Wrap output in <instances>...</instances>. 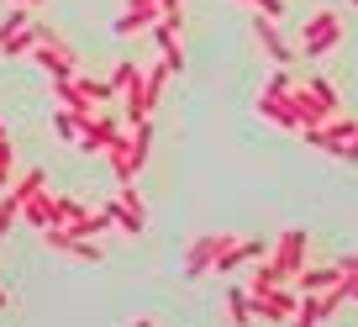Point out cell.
<instances>
[{
	"mask_svg": "<svg viewBox=\"0 0 358 327\" xmlns=\"http://www.w3.org/2000/svg\"><path fill=\"white\" fill-rule=\"evenodd\" d=\"M22 222L27 227H37V232H43L48 222H53V190H37L32 201H27V211H22Z\"/></svg>",
	"mask_w": 358,
	"mask_h": 327,
	"instance_id": "44dd1931",
	"label": "cell"
},
{
	"mask_svg": "<svg viewBox=\"0 0 358 327\" xmlns=\"http://www.w3.org/2000/svg\"><path fill=\"white\" fill-rule=\"evenodd\" d=\"M248 295H253V322L290 327L295 312H301V291H295V285H264V291H248Z\"/></svg>",
	"mask_w": 358,
	"mask_h": 327,
	"instance_id": "8992f818",
	"label": "cell"
},
{
	"mask_svg": "<svg viewBox=\"0 0 358 327\" xmlns=\"http://www.w3.org/2000/svg\"><path fill=\"white\" fill-rule=\"evenodd\" d=\"M290 85H295V74L285 64H274V69H268V79H264V95H290Z\"/></svg>",
	"mask_w": 358,
	"mask_h": 327,
	"instance_id": "d4e9b609",
	"label": "cell"
},
{
	"mask_svg": "<svg viewBox=\"0 0 358 327\" xmlns=\"http://www.w3.org/2000/svg\"><path fill=\"white\" fill-rule=\"evenodd\" d=\"M132 79H137V64H132V58H116V69H111V90L122 95L127 85H132Z\"/></svg>",
	"mask_w": 358,
	"mask_h": 327,
	"instance_id": "484cf974",
	"label": "cell"
},
{
	"mask_svg": "<svg viewBox=\"0 0 358 327\" xmlns=\"http://www.w3.org/2000/svg\"><path fill=\"white\" fill-rule=\"evenodd\" d=\"M53 95H58V106H69V111H74V116H85V122H90L95 111H101V106H95L85 90H79V79H53Z\"/></svg>",
	"mask_w": 358,
	"mask_h": 327,
	"instance_id": "e0dca14e",
	"label": "cell"
},
{
	"mask_svg": "<svg viewBox=\"0 0 358 327\" xmlns=\"http://www.w3.org/2000/svg\"><path fill=\"white\" fill-rule=\"evenodd\" d=\"M116 143H122V127H116V116H106V111H95L85 122V132H79V153H90V158H95V153L106 158Z\"/></svg>",
	"mask_w": 358,
	"mask_h": 327,
	"instance_id": "4fadbf2b",
	"label": "cell"
},
{
	"mask_svg": "<svg viewBox=\"0 0 358 327\" xmlns=\"http://www.w3.org/2000/svg\"><path fill=\"white\" fill-rule=\"evenodd\" d=\"M79 211H85V201H79V195H69V190H53V222H48V227H69Z\"/></svg>",
	"mask_w": 358,
	"mask_h": 327,
	"instance_id": "603a6c76",
	"label": "cell"
},
{
	"mask_svg": "<svg viewBox=\"0 0 358 327\" xmlns=\"http://www.w3.org/2000/svg\"><path fill=\"white\" fill-rule=\"evenodd\" d=\"M348 301H358V274H348Z\"/></svg>",
	"mask_w": 358,
	"mask_h": 327,
	"instance_id": "83f0119b",
	"label": "cell"
},
{
	"mask_svg": "<svg viewBox=\"0 0 358 327\" xmlns=\"http://www.w3.org/2000/svg\"><path fill=\"white\" fill-rule=\"evenodd\" d=\"M6 232H11V216H6V211H0V237H6Z\"/></svg>",
	"mask_w": 358,
	"mask_h": 327,
	"instance_id": "f1b7e54d",
	"label": "cell"
},
{
	"mask_svg": "<svg viewBox=\"0 0 358 327\" xmlns=\"http://www.w3.org/2000/svg\"><path fill=\"white\" fill-rule=\"evenodd\" d=\"M37 32H43V22L32 16V6H11L0 16V58H32Z\"/></svg>",
	"mask_w": 358,
	"mask_h": 327,
	"instance_id": "3957f363",
	"label": "cell"
},
{
	"mask_svg": "<svg viewBox=\"0 0 358 327\" xmlns=\"http://www.w3.org/2000/svg\"><path fill=\"white\" fill-rule=\"evenodd\" d=\"M0 137H11V132H6V127H0Z\"/></svg>",
	"mask_w": 358,
	"mask_h": 327,
	"instance_id": "d6a6232c",
	"label": "cell"
},
{
	"mask_svg": "<svg viewBox=\"0 0 358 327\" xmlns=\"http://www.w3.org/2000/svg\"><path fill=\"white\" fill-rule=\"evenodd\" d=\"M69 232H74V237H101V232H111V216H106V206H85V211L69 222Z\"/></svg>",
	"mask_w": 358,
	"mask_h": 327,
	"instance_id": "d6986e66",
	"label": "cell"
},
{
	"mask_svg": "<svg viewBox=\"0 0 358 327\" xmlns=\"http://www.w3.org/2000/svg\"><path fill=\"white\" fill-rule=\"evenodd\" d=\"M158 16H164V0H127V6H122V16L111 22V32H116V37L153 32V27H158Z\"/></svg>",
	"mask_w": 358,
	"mask_h": 327,
	"instance_id": "30bf717a",
	"label": "cell"
},
{
	"mask_svg": "<svg viewBox=\"0 0 358 327\" xmlns=\"http://www.w3.org/2000/svg\"><path fill=\"white\" fill-rule=\"evenodd\" d=\"M258 116H264V122H274V127H285V132H301V127H295V116H290V106H285V95H264L258 90Z\"/></svg>",
	"mask_w": 358,
	"mask_h": 327,
	"instance_id": "ac0fdd59",
	"label": "cell"
},
{
	"mask_svg": "<svg viewBox=\"0 0 358 327\" xmlns=\"http://www.w3.org/2000/svg\"><path fill=\"white\" fill-rule=\"evenodd\" d=\"M337 270H343V274H358V253H343V259H337Z\"/></svg>",
	"mask_w": 358,
	"mask_h": 327,
	"instance_id": "4316f807",
	"label": "cell"
},
{
	"mask_svg": "<svg viewBox=\"0 0 358 327\" xmlns=\"http://www.w3.org/2000/svg\"><path fill=\"white\" fill-rule=\"evenodd\" d=\"M306 249H311V232H306V227H285V232L274 237V243H268V253H264V259L274 264V270H280L285 280H295V274L306 270Z\"/></svg>",
	"mask_w": 358,
	"mask_h": 327,
	"instance_id": "52a82bcc",
	"label": "cell"
},
{
	"mask_svg": "<svg viewBox=\"0 0 358 327\" xmlns=\"http://www.w3.org/2000/svg\"><path fill=\"white\" fill-rule=\"evenodd\" d=\"M264 253H268L264 237H232V243L222 249V259H216L211 274H237V270H248L253 259H264Z\"/></svg>",
	"mask_w": 358,
	"mask_h": 327,
	"instance_id": "9a60e30c",
	"label": "cell"
},
{
	"mask_svg": "<svg viewBox=\"0 0 358 327\" xmlns=\"http://www.w3.org/2000/svg\"><path fill=\"white\" fill-rule=\"evenodd\" d=\"M232 237H237V232H201V237H195L190 249H185V280H206Z\"/></svg>",
	"mask_w": 358,
	"mask_h": 327,
	"instance_id": "9c48e42d",
	"label": "cell"
},
{
	"mask_svg": "<svg viewBox=\"0 0 358 327\" xmlns=\"http://www.w3.org/2000/svg\"><path fill=\"white\" fill-rule=\"evenodd\" d=\"M348 6H353V11H358V0H348Z\"/></svg>",
	"mask_w": 358,
	"mask_h": 327,
	"instance_id": "836d02e7",
	"label": "cell"
},
{
	"mask_svg": "<svg viewBox=\"0 0 358 327\" xmlns=\"http://www.w3.org/2000/svg\"><path fill=\"white\" fill-rule=\"evenodd\" d=\"M43 243L58 249V253H69V259H79V264H101L106 259V249L95 243V237H74L69 227H43Z\"/></svg>",
	"mask_w": 358,
	"mask_h": 327,
	"instance_id": "7c38bea8",
	"label": "cell"
},
{
	"mask_svg": "<svg viewBox=\"0 0 358 327\" xmlns=\"http://www.w3.org/2000/svg\"><path fill=\"white\" fill-rule=\"evenodd\" d=\"M53 132L64 137L69 148H79V132H85V116H74L69 106H53Z\"/></svg>",
	"mask_w": 358,
	"mask_h": 327,
	"instance_id": "7402d4cb",
	"label": "cell"
},
{
	"mask_svg": "<svg viewBox=\"0 0 358 327\" xmlns=\"http://www.w3.org/2000/svg\"><path fill=\"white\" fill-rule=\"evenodd\" d=\"M227 322L232 327L253 322V295H248V285H232V291H227Z\"/></svg>",
	"mask_w": 358,
	"mask_h": 327,
	"instance_id": "ffe728a7",
	"label": "cell"
},
{
	"mask_svg": "<svg viewBox=\"0 0 358 327\" xmlns=\"http://www.w3.org/2000/svg\"><path fill=\"white\" fill-rule=\"evenodd\" d=\"M353 164H358V137H353Z\"/></svg>",
	"mask_w": 358,
	"mask_h": 327,
	"instance_id": "1f68e13d",
	"label": "cell"
},
{
	"mask_svg": "<svg viewBox=\"0 0 358 327\" xmlns=\"http://www.w3.org/2000/svg\"><path fill=\"white\" fill-rule=\"evenodd\" d=\"M37 190H48V174H43V169H22V174L11 180V190H0V211L11 216V222H22L27 201H32Z\"/></svg>",
	"mask_w": 358,
	"mask_h": 327,
	"instance_id": "8fae6325",
	"label": "cell"
},
{
	"mask_svg": "<svg viewBox=\"0 0 358 327\" xmlns=\"http://www.w3.org/2000/svg\"><path fill=\"white\" fill-rule=\"evenodd\" d=\"M6 306H11V295H6V291H0V312H6Z\"/></svg>",
	"mask_w": 358,
	"mask_h": 327,
	"instance_id": "4dcf8cb0",
	"label": "cell"
},
{
	"mask_svg": "<svg viewBox=\"0 0 358 327\" xmlns=\"http://www.w3.org/2000/svg\"><path fill=\"white\" fill-rule=\"evenodd\" d=\"M148 148H153V116H148V122H127L122 143L106 153L116 185H137V174H143V164H148Z\"/></svg>",
	"mask_w": 358,
	"mask_h": 327,
	"instance_id": "6da1fadb",
	"label": "cell"
},
{
	"mask_svg": "<svg viewBox=\"0 0 358 327\" xmlns=\"http://www.w3.org/2000/svg\"><path fill=\"white\" fill-rule=\"evenodd\" d=\"M290 327H306V322H290Z\"/></svg>",
	"mask_w": 358,
	"mask_h": 327,
	"instance_id": "e575fe53",
	"label": "cell"
},
{
	"mask_svg": "<svg viewBox=\"0 0 358 327\" xmlns=\"http://www.w3.org/2000/svg\"><path fill=\"white\" fill-rule=\"evenodd\" d=\"M106 216H111V227H116V232H127V237H143L148 232V206H143V195H137L132 185H116V195L106 201Z\"/></svg>",
	"mask_w": 358,
	"mask_h": 327,
	"instance_id": "ba28073f",
	"label": "cell"
},
{
	"mask_svg": "<svg viewBox=\"0 0 358 327\" xmlns=\"http://www.w3.org/2000/svg\"><path fill=\"white\" fill-rule=\"evenodd\" d=\"M32 64L43 69L48 79H74L79 74V53L64 43V37L53 32V27H43L37 32V48H32Z\"/></svg>",
	"mask_w": 358,
	"mask_h": 327,
	"instance_id": "5b68a950",
	"label": "cell"
},
{
	"mask_svg": "<svg viewBox=\"0 0 358 327\" xmlns=\"http://www.w3.org/2000/svg\"><path fill=\"white\" fill-rule=\"evenodd\" d=\"M74 79H79V90H85V95H90L95 106H111V101H116L111 79H90V74H74Z\"/></svg>",
	"mask_w": 358,
	"mask_h": 327,
	"instance_id": "cb8c5ba5",
	"label": "cell"
},
{
	"mask_svg": "<svg viewBox=\"0 0 358 327\" xmlns=\"http://www.w3.org/2000/svg\"><path fill=\"white\" fill-rule=\"evenodd\" d=\"M348 37V22H343V11L337 6H322L316 16H306L301 22V32H295V53H306V58H327L337 43Z\"/></svg>",
	"mask_w": 358,
	"mask_h": 327,
	"instance_id": "7a4b0ae2",
	"label": "cell"
},
{
	"mask_svg": "<svg viewBox=\"0 0 358 327\" xmlns=\"http://www.w3.org/2000/svg\"><path fill=\"white\" fill-rule=\"evenodd\" d=\"M253 37H258V48L268 53V64H285V69L295 64V43L285 37V27H280V22H268V16H258V11H253Z\"/></svg>",
	"mask_w": 358,
	"mask_h": 327,
	"instance_id": "5bb4252c",
	"label": "cell"
},
{
	"mask_svg": "<svg viewBox=\"0 0 358 327\" xmlns=\"http://www.w3.org/2000/svg\"><path fill=\"white\" fill-rule=\"evenodd\" d=\"M132 327H153V316H137V322H132Z\"/></svg>",
	"mask_w": 358,
	"mask_h": 327,
	"instance_id": "f546056e",
	"label": "cell"
},
{
	"mask_svg": "<svg viewBox=\"0 0 358 327\" xmlns=\"http://www.w3.org/2000/svg\"><path fill=\"white\" fill-rule=\"evenodd\" d=\"M306 143L316 148V153H327V158H348L353 164V137H358V116H343L337 111L332 122H322V127H306Z\"/></svg>",
	"mask_w": 358,
	"mask_h": 327,
	"instance_id": "277c9868",
	"label": "cell"
},
{
	"mask_svg": "<svg viewBox=\"0 0 358 327\" xmlns=\"http://www.w3.org/2000/svg\"><path fill=\"white\" fill-rule=\"evenodd\" d=\"M337 280H343V270H337V264H306V270L295 274L290 285H295L301 295H322L327 285H337Z\"/></svg>",
	"mask_w": 358,
	"mask_h": 327,
	"instance_id": "2e32d148",
	"label": "cell"
}]
</instances>
